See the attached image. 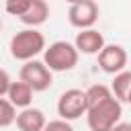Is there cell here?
<instances>
[{"label":"cell","mask_w":131,"mask_h":131,"mask_svg":"<svg viewBox=\"0 0 131 131\" xmlns=\"http://www.w3.org/2000/svg\"><path fill=\"white\" fill-rule=\"evenodd\" d=\"M10 55L18 61H31L35 59L39 53H43L47 49L45 45V37L41 31L37 29H23L18 31L12 39H10Z\"/></svg>","instance_id":"6da1fadb"},{"label":"cell","mask_w":131,"mask_h":131,"mask_svg":"<svg viewBox=\"0 0 131 131\" xmlns=\"http://www.w3.org/2000/svg\"><path fill=\"white\" fill-rule=\"evenodd\" d=\"M121 115H123V104L115 96H111L104 102L88 108L86 123L90 131H111L115 125L121 123Z\"/></svg>","instance_id":"7a4b0ae2"},{"label":"cell","mask_w":131,"mask_h":131,"mask_svg":"<svg viewBox=\"0 0 131 131\" xmlns=\"http://www.w3.org/2000/svg\"><path fill=\"white\" fill-rule=\"evenodd\" d=\"M78 49L70 41H55L43 51V63L51 72H70L78 63Z\"/></svg>","instance_id":"3957f363"},{"label":"cell","mask_w":131,"mask_h":131,"mask_svg":"<svg viewBox=\"0 0 131 131\" xmlns=\"http://www.w3.org/2000/svg\"><path fill=\"white\" fill-rule=\"evenodd\" d=\"M86 111H88L86 90L70 88V90L59 94V98H57V115H59V119L72 123V121L80 119L82 115H86Z\"/></svg>","instance_id":"277c9868"},{"label":"cell","mask_w":131,"mask_h":131,"mask_svg":"<svg viewBox=\"0 0 131 131\" xmlns=\"http://www.w3.org/2000/svg\"><path fill=\"white\" fill-rule=\"evenodd\" d=\"M18 80L25 82V84H29L35 92H45L53 84V72L43 61L31 59V61L23 63V68L18 72Z\"/></svg>","instance_id":"5b68a950"},{"label":"cell","mask_w":131,"mask_h":131,"mask_svg":"<svg viewBox=\"0 0 131 131\" xmlns=\"http://www.w3.org/2000/svg\"><path fill=\"white\" fill-rule=\"evenodd\" d=\"M98 14H100V8L94 0H78V2H72L70 8H68L70 25L80 29V31L94 29V25L98 20Z\"/></svg>","instance_id":"8992f818"},{"label":"cell","mask_w":131,"mask_h":131,"mask_svg":"<svg viewBox=\"0 0 131 131\" xmlns=\"http://www.w3.org/2000/svg\"><path fill=\"white\" fill-rule=\"evenodd\" d=\"M98 66L104 74H121L125 72V66H127V51L123 45H117V43H111V45H104V49L98 53Z\"/></svg>","instance_id":"52a82bcc"},{"label":"cell","mask_w":131,"mask_h":131,"mask_svg":"<svg viewBox=\"0 0 131 131\" xmlns=\"http://www.w3.org/2000/svg\"><path fill=\"white\" fill-rule=\"evenodd\" d=\"M104 37L100 31L96 29H86V31H80L74 39V47L78 49V53H84V55H98L102 49H104Z\"/></svg>","instance_id":"ba28073f"},{"label":"cell","mask_w":131,"mask_h":131,"mask_svg":"<svg viewBox=\"0 0 131 131\" xmlns=\"http://www.w3.org/2000/svg\"><path fill=\"white\" fill-rule=\"evenodd\" d=\"M45 125H47V119H45V113L41 108L29 106V108H23L16 115L18 131H43Z\"/></svg>","instance_id":"9c48e42d"},{"label":"cell","mask_w":131,"mask_h":131,"mask_svg":"<svg viewBox=\"0 0 131 131\" xmlns=\"http://www.w3.org/2000/svg\"><path fill=\"white\" fill-rule=\"evenodd\" d=\"M33 94H35V90H33L29 84L16 80V82H12V86H10L8 94H6V98L10 100V104H12L14 108H20V111H23V108H29V106H31Z\"/></svg>","instance_id":"30bf717a"},{"label":"cell","mask_w":131,"mask_h":131,"mask_svg":"<svg viewBox=\"0 0 131 131\" xmlns=\"http://www.w3.org/2000/svg\"><path fill=\"white\" fill-rule=\"evenodd\" d=\"M47 18H49V6H47V2L45 0H31V6L20 16V23L27 25L29 29H35V27L43 25Z\"/></svg>","instance_id":"8fae6325"},{"label":"cell","mask_w":131,"mask_h":131,"mask_svg":"<svg viewBox=\"0 0 131 131\" xmlns=\"http://www.w3.org/2000/svg\"><path fill=\"white\" fill-rule=\"evenodd\" d=\"M111 92H113V96L123 104V102H127V96H129V92H131V72L129 70H125V72H121V74H117L115 78H113V82H111Z\"/></svg>","instance_id":"7c38bea8"},{"label":"cell","mask_w":131,"mask_h":131,"mask_svg":"<svg viewBox=\"0 0 131 131\" xmlns=\"http://www.w3.org/2000/svg\"><path fill=\"white\" fill-rule=\"evenodd\" d=\"M113 92H111V86H104V84H92L90 88H86V102H88V108L104 102L106 98H111ZM88 113V111H86Z\"/></svg>","instance_id":"4fadbf2b"},{"label":"cell","mask_w":131,"mask_h":131,"mask_svg":"<svg viewBox=\"0 0 131 131\" xmlns=\"http://www.w3.org/2000/svg\"><path fill=\"white\" fill-rule=\"evenodd\" d=\"M16 108L10 104L8 98H0V127H8L16 123Z\"/></svg>","instance_id":"5bb4252c"},{"label":"cell","mask_w":131,"mask_h":131,"mask_svg":"<svg viewBox=\"0 0 131 131\" xmlns=\"http://www.w3.org/2000/svg\"><path fill=\"white\" fill-rule=\"evenodd\" d=\"M29 6H31V0H8V2L4 4V10H6L8 14L20 18V16L29 10Z\"/></svg>","instance_id":"9a60e30c"},{"label":"cell","mask_w":131,"mask_h":131,"mask_svg":"<svg viewBox=\"0 0 131 131\" xmlns=\"http://www.w3.org/2000/svg\"><path fill=\"white\" fill-rule=\"evenodd\" d=\"M43 131H74L72 123L63 121V119H55V121H47Z\"/></svg>","instance_id":"2e32d148"},{"label":"cell","mask_w":131,"mask_h":131,"mask_svg":"<svg viewBox=\"0 0 131 131\" xmlns=\"http://www.w3.org/2000/svg\"><path fill=\"white\" fill-rule=\"evenodd\" d=\"M10 86H12V80H10L8 72L0 68V98H6V94H8Z\"/></svg>","instance_id":"e0dca14e"},{"label":"cell","mask_w":131,"mask_h":131,"mask_svg":"<svg viewBox=\"0 0 131 131\" xmlns=\"http://www.w3.org/2000/svg\"><path fill=\"white\" fill-rule=\"evenodd\" d=\"M111 131H131V123H125V121H121L119 125H115Z\"/></svg>","instance_id":"ac0fdd59"},{"label":"cell","mask_w":131,"mask_h":131,"mask_svg":"<svg viewBox=\"0 0 131 131\" xmlns=\"http://www.w3.org/2000/svg\"><path fill=\"white\" fill-rule=\"evenodd\" d=\"M127 104H131V92H129V96H127Z\"/></svg>","instance_id":"d6986e66"},{"label":"cell","mask_w":131,"mask_h":131,"mask_svg":"<svg viewBox=\"0 0 131 131\" xmlns=\"http://www.w3.org/2000/svg\"><path fill=\"white\" fill-rule=\"evenodd\" d=\"M0 31H2V18H0Z\"/></svg>","instance_id":"ffe728a7"}]
</instances>
